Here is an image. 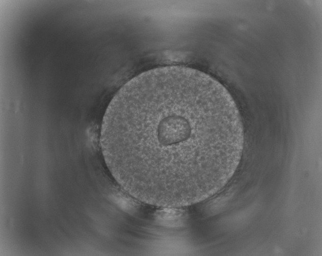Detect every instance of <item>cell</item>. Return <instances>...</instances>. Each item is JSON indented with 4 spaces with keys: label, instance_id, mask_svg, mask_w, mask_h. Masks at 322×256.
Masks as SVG:
<instances>
[{
    "label": "cell",
    "instance_id": "obj_1",
    "mask_svg": "<svg viewBox=\"0 0 322 256\" xmlns=\"http://www.w3.org/2000/svg\"><path fill=\"white\" fill-rule=\"evenodd\" d=\"M100 142L109 169L128 195L178 208L228 183L242 158L244 132L221 83L173 66L143 72L118 91L104 113Z\"/></svg>",
    "mask_w": 322,
    "mask_h": 256
}]
</instances>
